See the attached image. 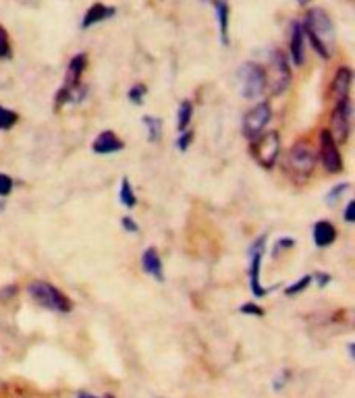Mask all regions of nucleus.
<instances>
[{"label":"nucleus","instance_id":"nucleus-1","mask_svg":"<svg viewBox=\"0 0 355 398\" xmlns=\"http://www.w3.org/2000/svg\"><path fill=\"white\" fill-rule=\"evenodd\" d=\"M303 36L312 44V48L322 56L324 61H331L335 52V27L326 10L322 8H310L305 13V19L301 21Z\"/></svg>","mask_w":355,"mask_h":398},{"label":"nucleus","instance_id":"nucleus-2","mask_svg":"<svg viewBox=\"0 0 355 398\" xmlns=\"http://www.w3.org/2000/svg\"><path fill=\"white\" fill-rule=\"evenodd\" d=\"M27 293H29V297H31L38 305H42V307H46V309H50V312L69 314L71 307H73L71 299H69L63 291H59L54 284H50V282H46V280H33V282H29Z\"/></svg>","mask_w":355,"mask_h":398},{"label":"nucleus","instance_id":"nucleus-3","mask_svg":"<svg viewBox=\"0 0 355 398\" xmlns=\"http://www.w3.org/2000/svg\"><path fill=\"white\" fill-rule=\"evenodd\" d=\"M266 73V89L272 95H280L289 89L291 85V69H289V61L287 54H282L280 50H274L270 54L268 61Z\"/></svg>","mask_w":355,"mask_h":398},{"label":"nucleus","instance_id":"nucleus-4","mask_svg":"<svg viewBox=\"0 0 355 398\" xmlns=\"http://www.w3.org/2000/svg\"><path fill=\"white\" fill-rule=\"evenodd\" d=\"M285 168H287V172L291 176H295L299 181L308 178L314 172V168H316V156H314L312 148L305 141H297L289 150V154H287Z\"/></svg>","mask_w":355,"mask_h":398},{"label":"nucleus","instance_id":"nucleus-5","mask_svg":"<svg viewBox=\"0 0 355 398\" xmlns=\"http://www.w3.org/2000/svg\"><path fill=\"white\" fill-rule=\"evenodd\" d=\"M237 77L241 85V95L246 100H256L266 91V73L256 63H243L237 71Z\"/></svg>","mask_w":355,"mask_h":398},{"label":"nucleus","instance_id":"nucleus-6","mask_svg":"<svg viewBox=\"0 0 355 398\" xmlns=\"http://www.w3.org/2000/svg\"><path fill=\"white\" fill-rule=\"evenodd\" d=\"M252 158L256 160L258 166H262L264 170H272L278 154H280V137L278 133H262L256 139H252Z\"/></svg>","mask_w":355,"mask_h":398},{"label":"nucleus","instance_id":"nucleus-7","mask_svg":"<svg viewBox=\"0 0 355 398\" xmlns=\"http://www.w3.org/2000/svg\"><path fill=\"white\" fill-rule=\"evenodd\" d=\"M266 235H260L250 247V291L256 299L266 297L270 293V289H264L262 280H260V268H262V259L266 253Z\"/></svg>","mask_w":355,"mask_h":398},{"label":"nucleus","instance_id":"nucleus-8","mask_svg":"<svg viewBox=\"0 0 355 398\" xmlns=\"http://www.w3.org/2000/svg\"><path fill=\"white\" fill-rule=\"evenodd\" d=\"M352 118H354V104L352 98L343 102H335V108L331 112V135L335 141L345 144L352 133Z\"/></svg>","mask_w":355,"mask_h":398},{"label":"nucleus","instance_id":"nucleus-9","mask_svg":"<svg viewBox=\"0 0 355 398\" xmlns=\"http://www.w3.org/2000/svg\"><path fill=\"white\" fill-rule=\"evenodd\" d=\"M272 118V108H270V102L262 100L258 102L254 108H250L243 116V135L248 139H256L258 135L264 133V129L268 127Z\"/></svg>","mask_w":355,"mask_h":398},{"label":"nucleus","instance_id":"nucleus-10","mask_svg":"<svg viewBox=\"0 0 355 398\" xmlns=\"http://www.w3.org/2000/svg\"><path fill=\"white\" fill-rule=\"evenodd\" d=\"M320 162L326 168V172L337 174L343 170V160H341V152L337 148V141L333 139L328 129L320 131Z\"/></svg>","mask_w":355,"mask_h":398},{"label":"nucleus","instance_id":"nucleus-11","mask_svg":"<svg viewBox=\"0 0 355 398\" xmlns=\"http://www.w3.org/2000/svg\"><path fill=\"white\" fill-rule=\"evenodd\" d=\"M88 98V87L84 83H75V85H63L59 89V93L54 95V110H61L65 104L77 106Z\"/></svg>","mask_w":355,"mask_h":398},{"label":"nucleus","instance_id":"nucleus-12","mask_svg":"<svg viewBox=\"0 0 355 398\" xmlns=\"http://www.w3.org/2000/svg\"><path fill=\"white\" fill-rule=\"evenodd\" d=\"M289 56L295 67H301L305 63V36L299 21L291 23V38H289Z\"/></svg>","mask_w":355,"mask_h":398},{"label":"nucleus","instance_id":"nucleus-13","mask_svg":"<svg viewBox=\"0 0 355 398\" xmlns=\"http://www.w3.org/2000/svg\"><path fill=\"white\" fill-rule=\"evenodd\" d=\"M352 83H354V71H352L349 67H341V69H337L335 79L331 83V93H333L335 102L349 100Z\"/></svg>","mask_w":355,"mask_h":398},{"label":"nucleus","instance_id":"nucleus-14","mask_svg":"<svg viewBox=\"0 0 355 398\" xmlns=\"http://www.w3.org/2000/svg\"><path fill=\"white\" fill-rule=\"evenodd\" d=\"M123 148H125V144L116 137V133H114V131H102V133L96 137L93 146H91L93 154H98V156L116 154V152H121Z\"/></svg>","mask_w":355,"mask_h":398},{"label":"nucleus","instance_id":"nucleus-15","mask_svg":"<svg viewBox=\"0 0 355 398\" xmlns=\"http://www.w3.org/2000/svg\"><path fill=\"white\" fill-rule=\"evenodd\" d=\"M142 268L148 276L156 278L158 282L165 280V266H163V259L156 251V247H148L144 253H142Z\"/></svg>","mask_w":355,"mask_h":398},{"label":"nucleus","instance_id":"nucleus-16","mask_svg":"<svg viewBox=\"0 0 355 398\" xmlns=\"http://www.w3.org/2000/svg\"><path fill=\"white\" fill-rule=\"evenodd\" d=\"M314 243H316V247H320V249H324V247H331L335 240H337V229H335V224H331L328 220H318L316 224H314Z\"/></svg>","mask_w":355,"mask_h":398},{"label":"nucleus","instance_id":"nucleus-17","mask_svg":"<svg viewBox=\"0 0 355 398\" xmlns=\"http://www.w3.org/2000/svg\"><path fill=\"white\" fill-rule=\"evenodd\" d=\"M112 15H114V8H112V6H106V4H100V2H96L93 6H89L88 13L84 15L82 27H84V29H88V27H93V25H98V23H102V21L110 19Z\"/></svg>","mask_w":355,"mask_h":398},{"label":"nucleus","instance_id":"nucleus-18","mask_svg":"<svg viewBox=\"0 0 355 398\" xmlns=\"http://www.w3.org/2000/svg\"><path fill=\"white\" fill-rule=\"evenodd\" d=\"M216 19H218V33H220V44L229 46V2L227 0H212Z\"/></svg>","mask_w":355,"mask_h":398},{"label":"nucleus","instance_id":"nucleus-19","mask_svg":"<svg viewBox=\"0 0 355 398\" xmlns=\"http://www.w3.org/2000/svg\"><path fill=\"white\" fill-rule=\"evenodd\" d=\"M88 67V56L84 52L75 54L67 67V77H65V85H75V83H82V75Z\"/></svg>","mask_w":355,"mask_h":398},{"label":"nucleus","instance_id":"nucleus-20","mask_svg":"<svg viewBox=\"0 0 355 398\" xmlns=\"http://www.w3.org/2000/svg\"><path fill=\"white\" fill-rule=\"evenodd\" d=\"M191 116H193V104H191V100H183V102L179 104V112H177L179 133H183V131L189 129Z\"/></svg>","mask_w":355,"mask_h":398},{"label":"nucleus","instance_id":"nucleus-21","mask_svg":"<svg viewBox=\"0 0 355 398\" xmlns=\"http://www.w3.org/2000/svg\"><path fill=\"white\" fill-rule=\"evenodd\" d=\"M142 123H144V127L148 131V141H152V144L160 141V137H163V123H160V118H154V116L146 114L142 118Z\"/></svg>","mask_w":355,"mask_h":398},{"label":"nucleus","instance_id":"nucleus-22","mask_svg":"<svg viewBox=\"0 0 355 398\" xmlns=\"http://www.w3.org/2000/svg\"><path fill=\"white\" fill-rule=\"evenodd\" d=\"M119 199H121V204L127 208V210H133L135 208V204H137V197H135V193H133V187H131V181L125 176L123 181H121V189H119Z\"/></svg>","mask_w":355,"mask_h":398},{"label":"nucleus","instance_id":"nucleus-23","mask_svg":"<svg viewBox=\"0 0 355 398\" xmlns=\"http://www.w3.org/2000/svg\"><path fill=\"white\" fill-rule=\"evenodd\" d=\"M17 121H19V114H17V112H13V110L0 106V131L13 129V127L17 125Z\"/></svg>","mask_w":355,"mask_h":398},{"label":"nucleus","instance_id":"nucleus-24","mask_svg":"<svg viewBox=\"0 0 355 398\" xmlns=\"http://www.w3.org/2000/svg\"><path fill=\"white\" fill-rule=\"evenodd\" d=\"M349 187H352L349 183H341V185H335V187H333V189L326 193V204L333 208V206H335V204H337V201L343 197V193H347V191H349Z\"/></svg>","mask_w":355,"mask_h":398},{"label":"nucleus","instance_id":"nucleus-25","mask_svg":"<svg viewBox=\"0 0 355 398\" xmlns=\"http://www.w3.org/2000/svg\"><path fill=\"white\" fill-rule=\"evenodd\" d=\"M312 284V276L308 274V276H301L297 282H293L291 286H287L285 289V295H289V297H295V295H299V293H303L308 286Z\"/></svg>","mask_w":355,"mask_h":398},{"label":"nucleus","instance_id":"nucleus-26","mask_svg":"<svg viewBox=\"0 0 355 398\" xmlns=\"http://www.w3.org/2000/svg\"><path fill=\"white\" fill-rule=\"evenodd\" d=\"M146 93H148V87H146V85H142V83H137V85H133V87L129 89L127 98H129V102H131V104H142V102H144V98H146Z\"/></svg>","mask_w":355,"mask_h":398},{"label":"nucleus","instance_id":"nucleus-27","mask_svg":"<svg viewBox=\"0 0 355 398\" xmlns=\"http://www.w3.org/2000/svg\"><path fill=\"white\" fill-rule=\"evenodd\" d=\"M239 314H243V316H254V318H262V316H264V309H262L258 303H246V305L239 307Z\"/></svg>","mask_w":355,"mask_h":398},{"label":"nucleus","instance_id":"nucleus-28","mask_svg":"<svg viewBox=\"0 0 355 398\" xmlns=\"http://www.w3.org/2000/svg\"><path fill=\"white\" fill-rule=\"evenodd\" d=\"M13 187H15L13 178H10L8 174L0 172V197H6V195H10V193H13Z\"/></svg>","mask_w":355,"mask_h":398},{"label":"nucleus","instance_id":"nucleus-29","mask_svg":"<svg viewBox=\"0 0 355 398\" xmlns=\"http://www.w3.org/2000/svg\"><path fill=\"white\" fill-rule=\"evenodd\" d=\"M191 141H193V133H191V131H183L177 139L179 152H187V150H189V146H191Z\"/></svg>","mask_w":355,"mask_h":398},{"label":"nucleus","instance_id":"nucleus-30","mask_svg":"<svg viewBox=\"0 0 355 398\" xmlns=\"http://www.w3.org/2000/svg\"><path fill=\"white\" fill-rule=\"evenodd\" d=\"M10 56V46H8V36L6 31L0 27V59H8Z\"/></svg>","mask_w":355,"mask_h":398},{"label":"nucleus","instance_id":"nucleus-31","mask_svg":"<svg viewBox=\"0 0 355 398\" xmlns=\"http://www.w3.org/2000/svg\"><path fill=\"white\" fill-rule=\"evenodd\" d=\"M295 245V240L289 239V237H285V239H278L274 243V247H272V253L274 255H280V251H285V249H291Z\"/></svg>","mask_w":355,"mask_h":398},{"label":"nucleus","instance_id":"nucleus-32","mask_svg":"<svg viewBox=\"0 0 355 398\" xmlns=\"http://www.w3.org/2000/svg\"><path fill=\"white\" fill-rule=\"evenodd\" d=\"M121 227H123V231H127V233H139V224H137L131 216H123V218H121Z\"/></svg>","mask_w":355,"mask_h":398},{"label":"nucleus","instance_id":"nucleus-33","mask_svg":"<svg viewBox=\"0 0 355 398\" xmlns=\"http://www.w3.org/2000/svg\"><path fill=\"white\" fill-rule=\"evenodd\" d=\"M312 280H316V284H318L320 289H324V286L331 282V276H328V274H322V272H316V274H312Z\"/></svg>","mask_w":355,"mask_h":398},{"label":"nucleus","instance_id":"nucleus-34","mask_svg":"<svg viewBox=\"0 0 355 398\" xmlns=\"http://www.w3.org/2000/svg\"><path fill=\"white\" fill-rule=\"evenodd\" d=\"M345 222H355V201L352 199L349 204H347V208H345Z\"/></svg>","mask_w":355,"mask_h":398},{"label":"nucleus","instance_id":"nucleus-35","mask_svg":"<svg viewBox=\"0 0 355 398\" xmlns=\"http://www.w3.org/2000/svg\"><path fill=\"white\" fill-rule=\"evenodd\" d=\"M15 293H17V286H15V284H10L8 289H2V291H0V299H10Z\"/></svg>","mask_w":355,"mask_h":398},{"label":"nucleus","instance_id":"nucleus-36","mask_svg":"<svg viewBox=\"0 0 355 398\" xmlns=\"http://www.w3.org/2000/svg\"><path fill=\"white\" fill-rule=\"evenodd\" d=\"M77 398H114V397H93V395H88V392H80Z\"/></svg>","mask_w":355,"mask_h":398},{"label":"nucleus","instance_id":"nucleus-37","mask_svg":"<svg viewBox=\"0 0 355 398\" xmlns=\"http://www.w3.org/2000/svg\"><path fill=\"white\" fill-rule=\"evenodd\" d=\"M297 2H299V4H303V6H305V4H308V2H310V0H297Z\"/></svg>","mask_w":355,"mask_h":398},{"label":"nucleus","instance_id":"nucleus-38","mask_svg":"<svg viewBox=\"0 0 355 398\" xmlns=\"http://www.w3.org/2000/svg\"><path fill=\"white\" fill-rule=\"evenodd\" d=\"M2 210H4V204H2V201H0V212H2Z\"/></svg>","mask_w":355,"mask_h":398}]
</instances>
